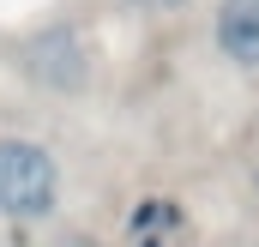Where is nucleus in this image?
Returning a JSON list of instances; mask_svg holds the SVG:
<instances>
[{
	"label": "nucleus",
	"mask_w": 259,
	"mask_h": 247,
	"mask_svg": "<svg viewBox=\"0 0 259 247\" xmlns=\"http://www.w3.org/2000/svg\"><path fill=\"white\" fill-rule=\"evenodd\" d=\"M61 205V163L36 139H0V211L12 223H42Z\"/></svg>",
	"instance_id": "obj_1"
},
{
	"label": "nucleus",
	"mask_w": 259,
	"mask_h": 247,
	"mask_svg": "<svg viewBox=\"0 0 259 247\" xmlns=\"http://www.w3.org/2000/svg\"><path fill=\"white\" fill-rule=\"evenodd\" d=\"M18 61H24V72H30L42 91H84V78H91V55H84V43H78L72 24L36 30V36L18 49Z\"/></svg>",
	"instance_id": "obj_2"
},
{
	"label": "nucleus",
	"mask_w": 259,
	"mask_h": 247,
	"mask_svg": "<svg viewBox=\"0 0 259 247\" xmlns=\"http://www.w3.org/2000/svg\"><path fill=\"white\" fill-rule=\"evenodd\" d=\"M211 36H217L223 61H235V66H259V0H217Z\"/></svg>",
	"instance_id": "obj_3"
},
{
	"label": "nucleus",
	"mask_w": 259,
	"mask_h": 247,
	"mask_svg": "<svg viewBox=\"0 0 259 247\" xmlns=\"http://www.w3.org/2000/svg\"><path fill=\"white\" fill-rule=\"evenodd\" d=\"M127 6H139V12H181L187 0H127Z\"/></svg>",
	"instance_id": "obj_4"
},
{
	"label": "nucleus",
	"mask_w": 259,
	"mask_h": 247,
	"mask_svg": "<svg viewBox=\"0 0 259 247\" xmlns=\"http://www.w3.org/2000/svg\"><path fill=\"white\" fill-rule=\"evenodd\" d=\"M247 181H253V193H259V163H253V175H247Z\"/></svg>",
	"instance_id": "obj_5"
}]
</instances>
